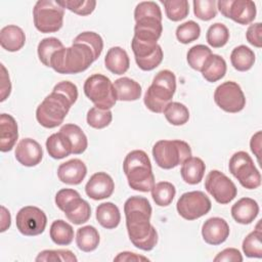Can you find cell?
I'll list each match as a JSON object with an SVG mask.
<instances>
[{
	"instance_id": "6da1fadb",
	"label": "cell",
	"mask_w": 262,
	"mask_h": 262,
	"mask_svg": "<svg viewBox=\"0 0 262 262\" xmlns=\"http://www.w3.org/2000/svg\"><path fill=\"white\" fill-rule=\"evenodd\" d=\"M129 238L133 246L150 251L158 243V232L150 223L151 212L144 208H133L124 212Z\"/></svg>"
},
{
	"instance_id": "7a4b0ae2",
	"label": "cell",
	"mask_w": 262,
	"mask_h": 262,
	"mask_svg": "<svg viewBox=\"0 0 262 262\" xmlns=\"http://www.w3.org/2000/svg\"><path fill=\"white\" fill-rule=\"evenodd\" d=\"M95 61L91 48L83 43H73L53 53L50 68L58 74H79L86 71Z\"/></svg>"
},
{
	"instance_id": "3957f363",
	"label": "cell",
	"mask_w": 262,
	"mask_h": 262,
	"mask_svg": "<svg viewBox=\"0 0 262 262\" xmlns=\"http://www.w3.org/2000/svg\"><path fill=\"white\" fill-rule=\"evenodd\" d=\"M123 171L129 186L134 190L147 192L156 184L150 160L141 149H134L127 154L123 162Z\"/></svg>"
},
{
	"instance_id": "277c9868",
	"label": "cell",
	"mask_w": 262,
	"mask_h": 262,
	"mask_svg": "<svg viewBox=\"0 0 262 262\" xmlns=\"http://www.w3.org/2000/svg\"><path fill=\"white\" fill-rule=\"evenodd\" d=\"M175 91V74L170 70H162L154 77L151 85L144 94L143 102L150 112L161 114L172 101Z\"/></svg>"
},
{
	"instance_id": "5b68a950",
	"label": "cell",
	"mask_w": 262,
	"mask_h": 262,
	"mask_svg": "<svg viewBox=\"0 0 262 262\" xmlns=\"http://www.w3.org/2000/svg\"><path fill=\"white\" fill-rule=\"evenodd\" d=\"M74 102L64 94L53 91L48 94L36 110V119L44 128L52 129L63 123Z\"/></svg>"
},
{
	"instance_id": "8992f818",
	"label": "cell",
	"mask_w": 262,
	"mask_h": 262,
	"mask_svg": "<svg viewBox=\"0 0 262 262\" xmlns=\"http://www.w3.org/2000/svg\"><path fill=\"white\" fill-rule=\"evenodd\" d=\"M152 156L156 164L165 170L182 165L191 157L189 144L183 140H159L152 147Z\"/></svg>"
},
{
	"instance_id": "52a82bcc",
	"label": "cell",
	"mask_w": 262,
	"mask_h": 262,
	"mask_svg": "<svg viewBox=\"0 0 262 262\" xmlns=\"http://www.w3.org/2000/svg\"><path fill=\"white\" fill-rule=\"evenodd\" d=\"M64 8L58 1L39 0L33 8L35 28L41 33H55L63 25Z\"/></svg>"
},
{
	"instance_id": "ba28073f",
	"label": "cell",
	"mask_w": 262,
	"mask_h": 262,
	"mask_svg": "<svg viewBox=\"0 0 262 262\" xmlns=\"http://www.w3.org/2000/svg\"><path fill=\"white\" fill-rule=\"evenodd\" d=\"M85 95L94 103V106L101 110H111L115 106L117 97L114 83L104 75L93 74L84 83Z\"/></svg>"
},
{
	"instance_id": "9c48e42d",
	"label": "cell",
	"mask_w": 262,
	"mask_h": 262,
	"mask_svg": "<svg viewBox=\"0 0 262 262\" xmlns=\"http://www.w3.org/2000/svg\"><path fill=\"white\" fill-rule=\"evenodd\" d=\"M228 169L245 188L255 189L261 185V174L246 151L233 154L229 160Z\"/></svg>"
},
{
	"instance_id": "30bf717a",
	"label": "cell",
	"mask_w": 262,
	"mask_h": 262,
	"mask_svg": "<svg viewBox=\"0 0 262 262\" xmlns=\"http://www.w3.org/2000/svg\"><path fill=\"white\" fill-rule=\"evenodd\" d=\"M212 204L208 195L200 190L187 191L181 194L176 204L178 214L185 220L191 221L208 214Z\"/></svg>"
},
{
	"instance_id": "8fae6325",
	"label": "cell",
	"mask_w": 262,
	"mask_h": 262,
	"mask_svg": "<svg viewBox=\"0 0 262 262\" xmlns=\"http://www.w3.org/2000/svg\"><path fill=\"white\" fill-rule=\"evenodd\" d=\"M215 103L224 112L235 114L244 110L246 97L241 86L233 81L220 84L214 92Z\"/></svg>"
},
{
	"instance_id": "7c38bea8",
	"label": "cell",
	"mask_w": 262,
	"mask_h": 262,
	"mask_svg": "<svg viewBox=\"0 0 262 262\" xmlns=\"http://www.w3.org/2000/svg\"><path fill=\"white\" fill-rule=\"evenodd\" d=\"M205 188L221 205L229 204L237 194V188L232 180L218 170L208 173L205 179Z\"/></svg>"
},
{
	"instance_id": "4fadbf2b",
	"label": "cell",
	"mask_w": 262,
	"mask_h": 262,
	"mask_svg": "<svg viewBox=\"0 0 262 262\" xmlns=\"http://www.w3.org/2000/svg\"><path fill=\"white\" fill-rule=\"evenodd\" d=\"M16 228L26 236L41 234L47 224V217L43 210L35 206L23 207L15 217Z\"/></svg>"
},
{
	"instance_id": "5bb4252c",
	"label": "cell",
	"mask_w": 262,
	"mask_h": 262,
	"mask_svg": "<svg viewBox=\"0 0 262 262\" xmlns=\"http://www.w3.org/2000/svg\"><path fill=\"white\" fill-rule=\"evenodd\" d=\"M217 9L221 14L239 25L251 24L257 13L256 4L251 0H220Z\"/></svg>"
},
{
	"instance_id": "9a60e30c",
	"label": "cell",
	"mask_w": 262,
	"mask_h": 262,
	"mask_svg": "<svg viewBox=\"0 0 262 262\" xmlns=\"http://www.w3.org/2000/svg\"><path fill=\"white\" fill-rule=\"evenodd\" d=\"M131 49L138 68L142 71L155 70L160 66L164 57L163 49L158 43L143 42L132 38Z\"/></svg>"
},
{
	"instance_id": "2e32d148",
	"label": "cell",
	"mask_w": 262,
	"mask_h": 262,
	"mask_svg": "<svg viewBox=\"0 0 262 262\" xmlns=\"http://www.w3.org/2000/svg\"><path fill=\"white\" fill-rule=\"evenodd\" d=\"M115 189L113 178L105 172L94 173L85 185L86 194L95 201L110 198Z\"/></svg>"
},
{
	"instance_id": "e0dca14e",
	"label": "cell",
	"mask_w": 262,
	"mask_h": 262,
	"mask_svg": "<svg viewBox=\"0 0 262 262\" xmlns=\"http://www.w3.org/2000/svg\"><path fill=\"white\" fill-rule=\"evenodd\" d=\"M229 232L230 229L227 222L220 217H211L202 226L203 239L212 246L223 244L229 236Z\"/></svg>"
},
{
	"instance_id": "ac0fdd59",
	"label": "cell",
	"mask_w": 262,
	"mask_h": 262,
	"mask_svg": "<svg viewBox=\"0 0 262 262\" xmlns=\"http://www.w3.org/2000/svg\"><path fill=\"white\" fill-rule=\"evenodd\" d=\"M14 156L16 161L23 166L34 167L42 161L43 149L35 139L24 138L17 143Z\"/></svg>"
},
{
	"instance_id": "d6986e66",
	"label": "cell",
	"mask_w": 262,
	"mask_h": 262,
	"mask_svg": "<svg viewBox=\"0 0 262 262\" xmlns=\"http://www.w3.org/2000/svg\"><path fill=\"white\" fill-rule=\"evenodd\" d=\"M162 32V19L156 17H142L135 21L133 38L143 42L158 43Z\"/></svg>"
},
{
	"instance_id": "ffe728a7",
	"label": "cell",
	"mask_w": 262,
	"mask_h": 262,
	"mask_svg": "<svg viewBox=\"0 0 262 262\" xmlns=\"http://www.w3.org/2000/svg\"><path fill=\"white\" fill-rule=\"evenodd\" d=\"M87 174V167L80 159H72L68 162L61 163L57 168L58 179L66 184L78 185Z\"/></svg>"
},
{
	"instance_id": "44dd1931",
	"label": "cell",
	"mask_w": 262,
	"mask_h": 262,
	"mask_svg": "<svg viewBox=\"0 0 262 262\" xmlns=\"http://www.w3.org/2000/svg\"><path fill=\"white\" fill-rule=\"evenodd\" d=\"M18 138V128L15 119L8 114L0 116V150L9 151Z\"/></svg>"
},
{
	"instance_id": "7402d4cb",
	"label": "cell",
	"mask_w": 262,
	"mask_h": 262,
	"mask_svg": "<svg viewBox=\"0 0 262 262\" xmlns=\"http://www.w3.org/2000/svg\"><path fill=\"white\" fill-rule=\"evenodd\" d=\"M259 214L258 203L251 198H242L231 207V216L239 224L252 223Z\"/></svg>"
},
{
	"instance_id": "603a6c76",
	"label": "cell",
	"mask_w": 262,
	"mask_h": 262,
	"mask_svg": "<svg viewBox=\"0 0 262 262\" xmlns=\"http://www.w3.org/2000/svg\"><path fill=\"white\" fill-rule=\"evenodd\" d=\"M62 212L64 213L67 219L76 225L87 222L91 216L90 205L88 202L83 200L81 195L71 200L64 206Z\"/></svg>"
},
{
	"instance_id": "cb8c5ba5",
	"label": "cell",
	"mask_w": 262,
	"mask_h": 262,
	"mask_svg": "<svg viewBox=\"0 0 262 262\" xmlns=\"http://www.w3.org/2000/svg\"><path fill=\"white\" fill-rule=\"evenodd\" d=\"M26 43V35L21 28L15 25H8L0 31V44L3 49L9 52L20 50Z\"/></svg>"
},
{
	"instance_id": "d4e9b609",
	"label": "cell",
	"mask_w": 262,
	"mask_h": 262,
	"mask_svg": "<svg viewBox=\"0 0 262 262\" xmlns=\"http://www.w3.org/2000/svg\"><path fill=\"white\" fill-rule=\"evenodd\" d=\"M105 68L115 75L125 74L130 67V59L125 49L120 46L110 48L104 57Z\"/></svg>"
},
{
	"instance_id": "484cf974",
	"label": "cell",
	"mask_w": 262,
	"mask_h": 262,
	"mask_svg": "<svg viewBox=\"0 0 262 262\" xmlns=\"http://www.w3.org/2000/svg\"><path fill=\"white\" fill-rule=\"evenodd\" d=\"M46 149L49 156L55 160L63 159L73 154V146L69 137L60 131L51 134L47 138Z\"/></svg>"
},
{
	"instance_id": "4316f807",
	"label": "cell",
	"mask_w": 262,
	"mask_h": 262,
	"mask_svg": "<svg viewBox=\"0 0 262 262\" xmlns=\"http://www.w3.org/2000/svg\"><path fill=\"white\" fill-rule=\"evenodd\" d=\"M117 100L134 101L141 96V86L138 82L128 77H122L114 82Z\"/></svg>"
},
{
	"instance_id": "83f0119b",
	"label": "cell",
	"mask_w": 262,
	"mask_h": 262,
	"mask_svg": "<svg viewBox=\"0 0 262 262\" xmlns=\"http://www.w3.org/2000/svg\"><path fill=\"white\" fill-rule=\"evenodd\" d=\"M206 170V165L201 158L190 157L183 162L180 174L184 182L194 185L202 181Z\"/></svg>"
},
{
	"instance_id": "f1b7e54d",
	"label": "cell",
	"mask_w": 262,
	"mask_h": 262,
	"mask_svg": "<svg viewBox=\"0 0 262 262\" xmlns=\"http://www.w3.org/2000/svg\"><path fill=\"white\" fill-rule=\"evenodd\" d=\"M226 70L227 66L225 59L218 54L212 53L205 61L201 73L205 80L214 83L221 80L225 76Z\"/></svg>"
},
{
	"instance_id": "f546056e",
	"label": "cell",
	"mask_w": 262,
	"mask_h": 262,
	"mask_svg": "<svg viewBox=\"0 0 262 262\" xmlns=\"http://www.w3.org/2000/svg\"><path fill=\"white\" fill-rule=\"evenodd\" d=\"M97 222L106 229L116 228L121 221V213L117 205L112 202L102 203L97 206L95 212Z\"/></svg>"
},
{
	"instance_id": "4dcf8cb0",
	"label": "cell",
	"mask_w": 262,
	"mask_h": 262,
	"mask_svg": "<svg viewBox=\"0 0 262 262\" xmlns=\"http://www.w3.org/2000/svg\"><path fill=\"white\" fill-rule=\"evenodd\" d=\"M98 230L92 225L82 226L77 230L76 244L78 248L83 252H92L96 250L99 245Z\"/></svg>"
},
{
	"instance_id": "1f68e13d",
	"label": "cell",
	"mask_w": 262,
	"mask_h": 262,
	"mask_svg": "<svg viewBox=\"0 0 262 262\" xmlns=\"http://www.w3.org/2000/svg\"><path fill=\"white\" fill-rule=\"evenodd\" d=\"M254 51L246 45L235 47L230 54L231 66L238 72H246L252 69L255 63Z\"/></svg>"
},
{
	"instance_id": "d6a6232c",
	"label": "cell",
	"mask_w": 262,
	"mask_h": 262,
	"mask_svg": "<svg viewBox=\"0 0 262 262\" xmlns=\"http://www.w3.org/2000/svg\"><path fill=\"white\" fill-rule=\"evenodd\" d=\"M52 242L58 246H69L74 239V229L71 224L62 219L52 222L49 230Z\"/></svg>"
},
{
	"instance_id": "836d02e7",
	"label": "cell",
	"mask_w": 262,
	"mask_h": 262,
	"mask_svg": "<svg viewBox=\"0 0 262 262\" xmlns=\"http://www.w3.org/2000/svg\"><path fill=\"white\" fill-rule=\"evenodd\" d=\"M59 131L64 133L69 137L73 146L74 155H80L86 150L88 146L87 136L78 125L66 124L60 128Z\"/></svg>"
},
{
	"instance_id": "e575fe53",
	"label": "cell",
	"mask_w": 262,
	"mask_h": 262,
	"mask_svg": "<svg viewBox=\"0 0 262 262\" xmlns=\"http://www.w3.org/2000/svg\"><path fill=\"white\" fill-rule=\"evenodd\" d=\"M150 191L154 202L160 207L169 206L176 194L175 186L168 181H161L156 183Z\"/></svg>"
},
{
	"instance_id": "d590c367",
	"label": "cell",
	"mask_w": 262,
	"mask_h": 262,
	"mask_svg": "<svg viewBox=\"0 0 262 262\" xmlns=\"http://www.w3.org/2000/svg\"><path fill=\"white\" fill-rule=\"evenodd\" d=\"M166 120L174 126H181L188 122L189 111L181 102L171 101L163 112Z\"/></svg>"
},
{
	"instance_id": "8d00e7d4",
	"label": "cell",
	"mask_w": 262,
	"mask_h": 262,
	"mask_svg": "<svg viewBox=\"0 0 262 262\" xmlns=\"http://www.w3.org/2000/svg\"><path fill=\"white\" fill-rule=\"evenodd\" d=\"M62 42L55 37H48L42 39L37 48L39 60L46 67L50 68V59L54 52L63 48Z\"/></svg>"
},
{
	"instance_id": "74e56055",
	"label": "cell",
	"mask_w": 262,
	"mask_h": 262,
	"mask_svg": "<svg viewBox=\"0 0 262 262\" xmlns=\"http://www.w3.org/2000/svg\"><path fill=\"white\" fill-rule=\"evenodd\" d=\"M166 16L172 21L184 19L189 13V4L186 0H163Z\"/></svg>"
},
{
	"instance_id": "f35d334b",
	"label": "cell",
	"mask_w": 262,
	"mask_h": 262,
	"mask_svg": "<svg viewBox=\"0 0 262 262\" xmlns=\"http://www.w3.org/2000/svg\"><path fill=\"white\" fill-rule=\"evenodd\" d=\"M206 39L208 44L213 48H221L229 40V31L222 23H215L209 27Z\"/></svg>"
},
{
	"instance_id": "ab89813d",
	"label": "cell",
	"mask_w": 262,
	"mask_h": 262,
	"mask_svg": "<svg viewBox=\"0 0 262 262\" xmlns=\"http://www.w3.org/2000/svg\"><path fill=\"white\" fill-rule=\"evenodd\" d=\"M211 54L212 50L210 49V47L203 44H198L188 49L186 54V60L191 69L201 72L205 61Z\"/></svg>"
},
{
	"instance_id": "60d3db41",
	"label": "cell",
	"mask_w": 262,
	"mask_h": 262,
	"mask_svg": "<svg viewBox=\"0 0 262 262\" xmlns=\"http://www.w3.org/2000/svg\"><path fill=\"white\" fill-rule=\"evenodd\" d=\"M262 232L259 228L250 232L243 241V252L249 258H261L262 257Z\"/></svg>"
},
{
	"instance_id": "b9f144b4",
	"label": "cell",
	"mask_w": 262,
	"mask_h": 262,
	"mask_svg": "<svg viewBox=\"0 0 262 262\" xmlns=\"http://www.w3.org/2000/svg\"><path fill=\"white\" fill-rule=\"evenodd\" d=\"M86 120L90 127L94 129H103L111 124L113 120V114L111 110H101L93 106L88 111Z\"/></svg>"
},
{
	"instance_id": "7bdbcfd3",
	"label": "cell",
	"mask_w": 262,
	"mask_h": 262,
	"mask_svg": "<svg viewBox=\"0 0 262 262\" xmlns=\"http://www.w3.org/2000/svg\"><path fill=\"white\" fill-rule=\"evenodd\" d=\"M35 260L37 262H77L78 259L72 251L67 249H58L41 251Z\"/></svg>"
},
{
	"instance_id": "ee69618b",
	"label": "cell",
	"mask_w": 262,
	"mask_h": 262,
	"mask_svg": "<svg viewBox=\"0 0 262 262\" xmlns=\"http://www.w3.org/2000/svg\"><path fill=\"white\" fill-rule=\"evenodd\" d=\"M176 38L182 44H188L196 39H199L201 35V28L198 23L193 20L185 21L179 25L176 29Z\"/></svg>"
},
{
	"instance_id": "f6af8a7d",
	"label": "cell",
	"mask_w": 262,
	"mask_h": 262,
	"mask_svg": "<svg viewBox=\"0 0 262 262\" xmlns=\"http://www.w3.org/2000/svg\"><path fill=\"white\" fill-rule=\"evenodd\" d=\"M73 43H83L88 45L93 52L95 60L100 56L103 49V40L101 36L95 32H83L74 39Z\"/></svg>"
},
{
	"instance_id": "bcb514c9",
	"label": "cell",
	"mask_w": 262,
	"mask_h": 262,
	"mask_svg": "<svg viewBox=\"0 0 262 262\" xmlns=\"http://www.w3.org/2000/svg\"><path fill=\"white\" fill-rule=\"evenodd\" d=\"M194 15L202 20H211L217 15V2L215 0H194L192 2Z\"/></svg>"
},
{
	"instance_id": "7dc6e473",
	"label": "cell",
	"mask_w": 262,
	"mask_h": 262,
	"mask_svg": "<svg viewBox=\"0 0 262 262\" xmlns=\"http://www.w3.org/2000/svg\"><path fill=\"white\" fill-rule=\"evenodd\" d=\"M58 2L63 8H67L70 11L82 16L91 14L96 7V1L92 0H61Z\"/></svg>"
},
{
	"instance_id": "c3c4849f",
	"label": "cell",
	"mask_w": 262,
	"mask_h": 262,
	"mask_svg": "<svg viewBox=\"0 0 262 262\" xmlns=\"http://www.w3.org/2000/svg\"><path fill=\"white\" fill-rule=\"evenodd\" d=\"M142 17H156L162 19V11L160 6L154 1L139 2L134 9V19H140Z\"/></svg>"
},
{
	"instance_id": "681fc988",
	"label": "cell",
	"mask_w": 262,
	"mask_h": 262,
	"mask_svg": "<svg viewBox=\"0 0 262 262\" xmlns=\"http://www.w3.org/2000/svg\"><path fill=\"white\" fill-rule=\"evenodd\" d=\"M246 38L247 41L257 47H262V24L261 23H255L249 26L246 32Z\"/></svg>"
},
{
	"instance_id": "f907efd6",
	"label": "cell",
	"mask_w": 262,
	"mask_h": 262,
	"mask_svg": "<svg viewBox=\"0 0 262 262\" xmlns=\"http://www.w3.org/2000/svg\"><path fill=\"white\" fill-rule=\"evenodd\" d=\"M53 91H57V92L64 94L74 103L76 102V100L78 98V88L74 83H72L70 81H61V82L57 83L53 87Z\"/></svg>"
},
{
	"instance_id": "816d5d0a",
	"label": "cell",
	"mask_w": 262,
	"mask_h": 262,
	"mask_svg": "<svg viewBox=\"0 0 262 262\" xmlns=\"http://www.w3.org/2000/svg\"><path fill=\"white\" fill-rule=\"evenodd\" d=\"M80 196V193L72 188H62L55 194V204L59 210H63L64 206L74 198Z\"/></svg>"
},
{
	"instance_id": "f5cc1de1",
	"label": "cell",
	"mask_w": 262,
	"mask_h": 262,
	"mask_svg": "<svg viewBox=\"0 0 262 262\" xmlns=\"http://www.w3.org/2000/svg\"><path fill=\"white\" fill-rule=\"evenodd\" d=\"M215 262H221V261H227V262H242L243 256L241 252L235 248H226L220 253L217 254V256L214 258Z\"/></svg>"
},
{
	"instance_id": "db71d44e",
	"label": "cell",
	"mask_w": 262,
	"mask_h": 262,
	"mask_svg": "<svg viewBox=\"0 0 262 262\" xmlns=\"http://www.w3.org/2000/svg\"><path fill=\"white\" fill-rule=\"evenodd\" d=\"M1 98L0 101H4L11 92V83H10V78L8 75L7 70L5 69L4 64L1 63Z\"/></svg>"
},
{
	"instance_id": "11a10c76",
	"label": "cell",
	"mask_w": 262,
	"mask_h": 262,
	"mask_svg": "<svg viewBox=\"0 0 262 262\" xmlns=\"http://www.w3.org/2000/svg\"><path fill=\"white\" fill-rule=\"evenodd\" d=\"M114 261H149L148 258L132 252H122L114 258Z\"/></svg>"
},
{
	"instance_id": "9f6ffc18",
	"label": "cell",
	"mask_w": 262,
	"mask_h": 262,
	"mask_svg": "<svg viewBox=\"0 0 262 262\" xmlns=\"http://www.w3.org/2000/svg\"><path fill=\"white\" fill-rule=\"evenodd\" d=\"M261 131H258L256 132L252 138H251V141H250V147H251V150L252 152L256 156L257 160H258V163H260V150H261Z\"/></svg>"
},
{
	"instance_id": "6f0895ef",
	"label": "cell",
	"mask_w": 262,
	"mask_h": 262,
	"mask_svg": "<svg viewBox=\"0 0 262 262\" xmlns=\"http://www.w3.org/2000/svg\"><path fill=\"white\" fill-rule=\"evenodd\" d=\"M11 224V216L9 211L4 207L1 206V232H4L10 227Z\"/></svg>"
}]
</instances>
